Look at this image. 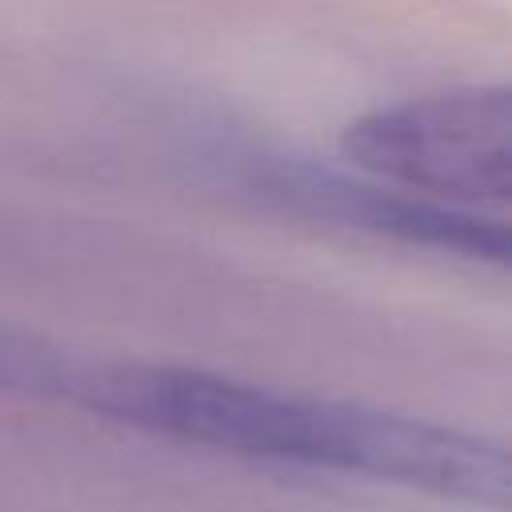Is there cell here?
<instances>
[{"label": "cell", "instance_id": "obj_1", "mask_svg": "<svg viewBox=\"0 0 512 512\" xmlns=\"http://www.w3.org/2000/svg\"><path fill=\"white\" fill-rule=\"evenodd\" d=\"M52 388V396H68L120 424L172 440L236 456L360 472L484 508L508 504V456L500 444L416 416L292 396L184 364H100L68 352Z\"/></svg>", "mask_w": 512, "mask_h": 512}, {"label": "cell", "instance_id": "obj_2", "mask_svg": "<svg viewBox=\"0 0 512 512\" xmlns=\"http://www.w3.org/2000/svg\"><path fill=\"white\" fill-rule=\"evenodd\" d=\"M360 176L400 192L500 212L512 196V100L504 84H468L380 104L340 140Z\"/></svg>", "mask_w": 512, "mask_h": 512}, {"label": "cell", "instance_id": "obj_3", "mask_svg": "<svg viewBox=\"0 0 512 512\" xmlns=\"http://www.w3.org/2000/svg\"><path fill=\"white\" fill-rule=\"evenodd\" d=\"M256 184L264 188V196L280 200L300 216L356 228L380 240L388 236L408 248H424L472 264H496V268L508 264L512 252L504 216L424 200L392 184H380L372 176H348L308 160H268L260 164Z\"/></svg>", "mask_w": 512, "mask_h": 512}]
</instances>
